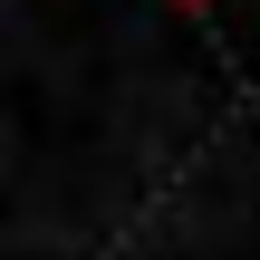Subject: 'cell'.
<instances>
[{
    "label": "cell",
    "instance_id": "1",
    "mask_svg": "<svg viewBox=\"0 0 260 260\" xmlns=\"http://www.w3.org/2000/svg\"><path fill=\"white\" fill-rule=\"evenodd\" d=\"M183 10H212V0H183Z\"/></svg>",
    "mask_w": 260,
    "mask_h": 260
}]
</instances>
